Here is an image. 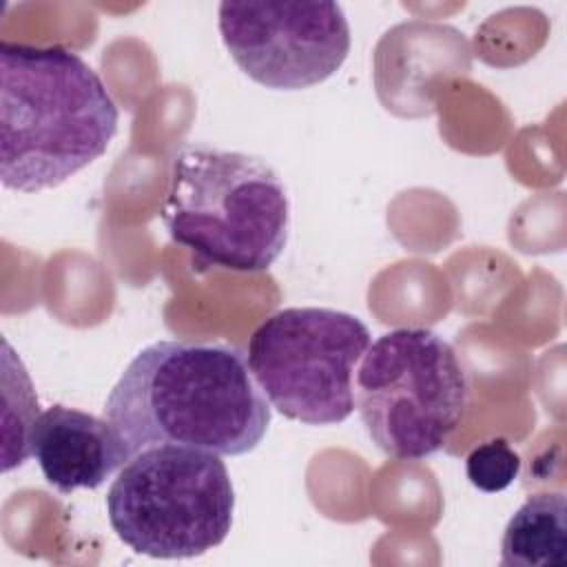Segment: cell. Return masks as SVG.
<instances>
[{"mask_svg":"<svg viewBox=\"0 0 567 567\" xmlns=\"http://www.w3.org/2000/svg\"><path fill=\"white\" fill-rule=\"evenodd\" d=\"M31 456L51 487L71 494L100 487L128 463L131 452L109 419L51 405L33 425Z\"/></svg>","mask_w":567,"mask_h":567,"instance_id":"ba28073f","label":"cell"},{"mask_svg":"<svg viewBox=\"0 0 567 567\" xmlns=\"http://www.w3.org/2000/svg\"><path fill=\"white\" fill-rule=\"evenodd\" d=\"M501 563L509 567L567 563V501L563 492L527 496L505 525Z\"/></svg>","mask_w":567,"mask_h":567,"instance_id":"9c48e42d","label":"cell"},{"mask_svg":"<svg viewBox=\"0 0 567 567\" xmlns=\"http://www.w3.org/2000/svg\"><path fill=\"white\" fill-rule=\"evenodd\" d=\"M104 414L131 456L157 445L241 456L270 425V403L241 350L177 339L155 341L131 359Z\"/></svg>","mask_w":567,"mask_h":567,"instance_id":"6da1fadb","label":"cell"},{"mask_svg":"<svg viewBox=\"0 0 567 567\" xmlns=\"http://www.w3.org/2000/svg\"><path fill=\"white\" fill-rule=\"evenodd\" d=\"M120 111L102 78L64 47L0 44V179L38 193L106 153Z\"/></svg>","mask_w":567,"mask_h":567,"instance_id":"7a4b0ae2","label":"cell"},{"mask_svg":"<svg viewBox=\"0 0 567 567\" xmlns=\"http://www.w3.org/2000/svg\"><path fill=\"white\" fill-rule=\"evenodd\" d=\"M159 217L197 261L264 272L286 248L290 204L281 177L261 157L186 144L173 157Z\"/></svg>","mask_w":567,"mask_h":567,"instance_id":"3957f363","label":"cell"},{"mask_svg":"<svg viewBox=\"0 0 567 567\" xmlns=\"http://www.w3.org/2000/svg\"><path fill=\"white\" fill-rule=\"evenodd\" d=\"M368 326L343 310L284 308L248 339V368L281 416L337 425L354 412V372L370 346Z\"/></svg>","mask_w":567,"mask_h":567,"instance_id":"8992f818","label":"cell"},{"mask_svg":"<svg viewBox=\"0 0 567 567\" xmlns=\"http://www.w3.org/2000/svg\"><path fill=\"white\" fill-rule=\"evenodd\" d=\"M217 24L235 64L266 89L321 84L350 53V24L337 2L224 0Z\"/></svg>","mask_w":567,"mask_h":567,"instance_id":"52a82bcc","label":"cell"},{"mask_svg":"<svg viewBox=\"0 0 567 567\" xmlns=\"http://www.w3.org/2000/svg\"><path fill=\"white\" fill-rule=\"evenodd\" d=\"M470 377L450 341L427 328H396L370 341L354 372V408L390 458L421 461L461 425Z\"/></svg>","mask_w":567,"mask_h":567,"instance_id":"277c9868","label":"cell"},{"mask_svg":"<svg viewBox=\"0 0 567 567\" xmlns=\"http://www.w3.org/2000/svg\"><path fill=\"white\" fill-rule=\"evenodd\" d=\"M235 492L219 454L157 445L128 458L106 494L117 538L151 558H195L230 532Z\"/></svg>","mask_w":567,"mask_h":567,"instance_id":"5b68a950","label":"cell"},{"mask_svg":"<svg viewBox=\"0 0 567 567\" xmlns=\"http://www.w3.org/2000/svg\"><path fill=\"white\" fill-rule=\"evenodd\" d=\"M520 470V456L505 439H492L474 447L465 458V472L481 492H501L514 483Z\"/></svg>","mask_w":567,"mask_h":567,"instance_id":"30bf717a","label":"cell"}]
</instances>
